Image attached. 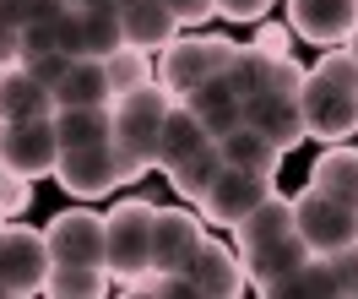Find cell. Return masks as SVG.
<instances>
[{"label":"cell","instance_id":"18","mask_svg":"<svg viewBox=\"0 0 358 299\" xmlns=\"http://www.w3.org/2000/svg\"><path fill=\"white\" fill-rule=\"evenodd\" d=\"M310 185L320 196H331V202H342V207L358 212V147L326 141V153H320L315 169H310Z\"/></svg>","mask_w":358,"mask_h":299},{"label":"cell","instance_id":"30","mask_svg":"<svg viewBox=\"0 0 358 299\" xmlns=\"http://www.w3.org/2000/svg\"><path fill=\"white\" fill-rule=\"evenodd\" d=\"M22 71H33V76H38L44 88H55V82H60V76L71 71V55H66V49H44V55H22Z\"/></svg>","mask_w":358,"mask_h":299},{"label":"cell","instance_id":"17","mask_svg":"<svg viewBox=\"0 0 358 299\" xmlns=\"http://www.w3.org/2000/svg\"><path fill=\"white\" fill-rule=\"evenodd\" d=\"M44 115H55V88H44L22 66L0 71V125H11V120H44Z\"/></svg>","mask_w":358,"mask_h":299},{"label":"cell","instance_id":"19","mask_svg":"<svg viewBox=\"0 0 358 299\" xmlns=\"http://www.w3.org/2000/svg\"><path fill=\"white\" fill-rule=\"evenodd\" d=\"M114 82L103 60H71V71L55 82V109H109Z\"/></svg>","mask_w":358,"mask_h":299},{"label":"cell","instance_id":"21","mask_svg":"<svg viewBox=\"0 0 358 299\" xmlns=\"http://www.w3.org/2000/svg\"><path fill=\"white\" fill-rule=\"evenodd\" d=\"M206 141H212V137H206V125L174 98V109H169V120H163V137H157V169H163V174L179 169L190 153H201Z\"/></svg>","mask_w":358,"mask_h":299},{"label":"cell","instance_id":"40","mask_svg":"<svg viewBox=\"0 0 358 299\" xmlns=\"http://www.w3.org/2000/svg\"><path fill=\"white\" fill-rule=\"evenodd\" d=\"M6 174H11V169H6V158H0V180H6Z\"/></svg>","mask_w":358,"mask_h":299},{"label":"cell","instance_id":"7","mask_svg":"<svg viewBox=\"0 0 358 299\" xmlns=\"http://www.w3.org/2000/svg\"><path fill=\"white\" fill-rule=\"evenodd\" d=\"M293 229L310 245V256H331V251H342V245L358 239V212L331 202V196H320L315 185H304L293 196Z\"/></svg>","mask_w":358,"mask_h":299},{"label":"cell","instance_id":"23","mask_svg":"<svg viewBox=\"0 0 358 299\" xmlns=\"http://www.w3.org/2000/svg\"><path fill=\"white\" fill-rule=\"evenodd\" d=\"M125 44V22H120V6H87L82 11V60H109L114 49Z\"/></svg>","mask_w":358,"mask_h":299},{"label":"cell","instance_id":"28","mask_svg":"<svg viewBox=\"0 0 358 299\" xmlns=\"http://www.w3.org/2000/svg\"><path fill=\"white\" fill-rule=\"evenodd\" d=\"M44 294H55V299H98V294H109V272H103V267H49Z\"/></svg>","mask_w":358,"mask_h":299},{"label":"cell","instance_id":"9","mask_svg":"<svg viewBox=\"0 0 358 299\" xmlns=\"http://www.w3.org/2000/svg\"><path fill=\"white\" fill-rule=\"evenodd\" d=\"M271 190H277V174H250V169H228L223 163V174L212 180V190H206L201 202V218L206 223H223V229H239L250 212L266 202Z\"/></svg>","mask_w":358,"mask_h":299},{"label":"cell","instance_id":"39","mask_svg":"<svg viewBox=\"0 0 358 299\" xmlns=\"http://www.w3.org/2000/svg\"><path fill=\"white\" fill-rule=\"evenodd\" d=\"M66 6H76V11H87V6H103V0H66Z\"/></svg>","mask_w":358,"mask_h":299},{"label":"cell","instance_id":"29","mask_svg":"<svg viewBox=\"0 0 358 299\" xmlns=\"http://www.w3.org/2000/svg\"><path fill=\"white\" fill-rule=\"evenodd\" d=\"M103 71H109V82H114V92H125V88H141V82H152L157 71H152V60H147V49H136V44H120L103 60Z\"/></svg>","mask_w":358,"mask_h":299},{"label":"cell","instance_id":"41","mask_svg":"<svg viewBox=\"0 0 358 299\" xmlns=\"http://www.w3.org/2000/svg\"><path fill=\"white\" fill-rule=\"evenodd\" d=\"M114 6H125V0H114Z\"/></svg>","mask_w":358,"mask_h":299},{"label":"cell","instance_id":"26","mask_svg":"<svg viewBox=\"0 0 358 299\" xmlns=\"http://www.w3.org/2000/svg\"><path fill=\"white\" fill-rule=\"evenodd\" d=\"M271 66H277V55H261L255 44H239L234 60H228V71H223V82L239 92V98H255V92L271 88Z\"/></svg>","mask_w":358,"mask_h":299},{"label":"cell","instance_id":"25","mask_svg":"<svg viewBox=\"0 0 358 299\" xmlns=\"http://www.w3.org/2000/svg\"><path fill=\"white\" fill-rule=\"evenodd\" d=\"M223 174V147L217 141H206L201 153H190V158L179 163V169H169V180H174V190H179V202H201L206 190H212V180Z\"/></svg>","mask_w":358,"mask_h":299},{"label":"cell","instance_id":"36","mask_svg":"<svg viewBox=\"0 0 358 299\" xmlns=\"http://www.w3.org/2000/svg\"><path fill=\"white\" fill-rule=\"evenodd\" d=\"M255 49H261V55H288V33L266 22L261 33H255Z\"/></svg>","mask_w":358,"mask_h":299},{"label":"cell","instance_id":"34","mask_svg":"<svg viewBox=\"0 0 358 299\" xmlns=\"http://www.w3.org/2000/svg\"><path fill=\"white\" fill-rule=\"evenodd\" d=\"M163 6L179 17V27H196V22H212V17H217V0H163Z\"/></svg>","mask_w":358,"mask_h":299},{"label":"cell","instance_id":"15","mask_svg":"<svg viewBox=\"0 0 358 299\" xmlns=\"http://www.w3.org/2000/svg\"><path fill=\"white\" fill-rule=\"evenodd\" d=\"M190 277H196V294H201V299H239V294L250 288L239 251H228L223 239H206L201 251H196Z\"/></svg>","mask_w":358,"mask_h":299},{"label":"cell","instance_id":"24","mask_svg":"<svg viewBox=\"0 0 358 299\" xmlns=\"http://www.w3.org/2000/svg\"><path fill=\"white\" fill-rule=\"evenodd\" d=\"M217 147H223V163H228V169H250V174H277V163H282V153H277L261 131H250V125L228 131Z\"/></svg>","mask_w":358,"mask_h":299},{"label":"cell","instance_id":"6","mask_svg":"<svg viewBox=\"0 0 358 299\" xmlns=\"http://www.w3.org/2000/svg\"><path fill=\"white\" fill-rule=\"evenodd\" d=\"M49 239L27 223H0V294L33 299L49 283Z\"/></svg>","mask_w":358,"mask_h":299},{"label":"cell","instance_id":"38","mask_svg":"<svg viewBox=\"0 0 358 299\" xmlns=\"http://www.w3.org/2000/svg\"><path fill=\"white\" fill-rule=\"evenodd\" d=\"M342 49H348V60H353V66H358V27H353V33H348V39H342Z\"/></svg>","mask_w":358,"mask_h":299},{"label":"cell","instance_id":"42","mask_svg":"<svg viewBox=\"0 0 358 299\" xmlns=\"http://www.w3.org/2000/svg\"><path fill=\"white\" fill-rule=\"evenodd\" d=\"M0 223H6V218H0Z\"/></svg>","mask_w":358,"mask_h":299},{"label":"cell","instance_id":"20","mask_svg":"<svg viewBox=\"0 0 358 299\" xmlns=\"http://www.w3.org/2000/svg\"><path fill=\"white\" fill-rule=\"evenodd\" d=\"M120 22H125V44L136 49H169L179 39V17L163 6V0H125L120 6Z\"/></svg>","mask_w":358,"mask_h":299},{"label":"cell","instance_id":"27","mask_svg":"<svg viewBox=\"0 0 358 299\" xmlns=\"http://www.w3.org/2000/svg\"><path fill=\"white\" fill-rule=\"evenodd\" d=\"M293 294H310V299H342V288H336V272L326 256H310L299 272H288L277 288H271V299H293Z\"/></svg>","mask_w":358,"mask_h":299},{"label":"cell","instance_id":"32","mask_svg":"<svg viewBox=\"0 0 358 299\" xmlns=\"http://www.w3.org/2000/svg\"><path fill=\"white\" fill-rule=\"evenodd\" d=\"M326 261H331V272H336V288H342V299L358 294V239H353V245H342V251H331Z\"/></svg>","mask_w":358,"mask_h":299},{"label":"cell","instance_id":"12","mask_svg":"<svg viewBox=\"0 0 358 299\" xmlns=\"http://www.w3.org/2000/svg\"><path fill=\"white\" fill-rule=\"evenodd\" d=\"M201 245H206L201 212H190L185 202L152 212V272H190Z\"/></svg>","mask_w":358,"mask_h":299},{"label":"cell","instance_id":"11","mask_svg":"<svg viewBox=\"0 0 358 299\" xmlns=\"http://www.w3.org/2000/svg\"><path fill=\"white\" fill-rule=\"evenodd\" d=\"M0 158H6V169H11V174H22V180L55 174V163H60L55 115H44V120H11V125H0Z\"/></svg>","mask_w":358,"mask_h":299},{"label":"cell","instance_id":"33","mask_svg":"<svg viewBox=\"0 0 358 299\" xmlns=\"http://www.w3.org/2000/svg\"><path fill=\"white\" fill-rule=\"evenodd\" d=\"M271 0H217V17L228 22H266Z\"/></svg>","mask_w":358,"mask_h":299},{"label":"cell","instance_id":"35","mask_svg":"<svg viewBox=\"0 0 358 299\" xmlns=\"http://www.w3.org/2000/svg\"><path fill=\"white\" fill-rule=\"evenodd\" d=\"M22 66V27L17 22H0V71Z\"/></svg>","mask_w":358,"mask_h":299},{"label":"cell","instance_id":"37","mask_svg":"<svg viewBox=\"0 0 358 299\" xmlns=\"http://www.w3.org/2000/svg\"><path fill=\"white\" fill-rule=\"evenodd\" d=\"M0 22H27V0H0Z\"/></svg>","mask_w":358,"mask_h":299},{"label":"cell","instance_id":"22","mask_svg":"<svg viewBox=\"0 0 358 299\" xmlns=\"http://www.w3.org/2000/svg\"><path fill=\"white\" fill-rule=\"evenodd\" d=\"M55 137H60V153L66 147H92V141H114V104L109 109H55Z\"/></svg>","mask_w":358,"mask_h":299},{"label":"cell","instance_id":"2","mask_svg":"<svg viewBox=\"0 0 358 299\" xmlns=\"http://www.w3.org/2000/svg\"><path fill=\"white\" fill-rule=\"evenodd\" d=\"M299 104H304V125L315 141H348L358 131V66L348 60L342 44L326 49L320 66L304 76Z\"/></svg>","mask_w":358,"mask_h":299},{"label":"cell","instance_id":"13","mask_svg":"<svg viewBox=\"0 0 358 299\" xmlns=\"http://www.w3.org/2000/svg\"><path fill=\"white\" fill-rule=\"evenodd\" d=\"M245 125L250 131H261V137L277 147V153H293L299 141L310 137V125H304V104H299V92H255L245 98Z\"/></svg>","mask_w":358,"mask_h":299},{"label":"cell","instance_id":"4","mask_svg":"<svg viewBox=\"0 0 358 299\" xmlns=\"http://www.w3.org/2000/svg\"><path fill=\"white\" fill-rule=\"evenodd\" d=\"M152 212L157 207L141 196L103 212V267H109V277L131 283L152 267Z\"/></svg>","mask_w":358,"mask_h":299},{"label":"cell","instance_id":"14","mask_svg":"<svg viewBox=\"0 0 358 299\" xmlns=\"http://www.w3.org/2000/svg\"><path fill=\"white\" fill-rule=\"evenodd\" d=\"M288 27L310 44L336 49L358 27V0H288Z\"/></svg>","mask_w":358,"mask_h":299},{"label":"cell","instance_id":"31","mask_svg":"<svg viewBox=\"0 0 358 299\" xmlns=\"http://www.w3.org/2000/svg\"><path fill=\"white\" fill-rule=\"evenodd\" d=\"M27 207H33V180L6 174V180H0V218H22Z\"/></svg>","mask_w":358,"mask_h":299},{"label":"cell","instance_id":"10","mask_svg":"<svg viewBox=\"0 0 358 299\" xmlns=\"http://www.w3.org/2000/svg\"><path fill=\"white\" fill-rule=\"evenodd\" d=\"M44 239H49V261L55 267H103V212H92V207L55 212Z\"/></svg>","mask_w":358,"mask_h":299},{"label":"cell","instance_id":"5","mask_svg":"<svg viewBox=\"0 0 358 299\" xmlns=\"http://www.w3.org/2000/svg\"><path fill=\"white\" fill-rule=\"evenodd\" d=\"M234 39H217V33H201V39H174L169 49H157V82L174 92V98H190V92L223 76L228 60H234Z\"/></svg>","mask_w":358,"mask_h":299},{"label":"cell","instance_id":"16","mask_svg":"<svg viewBox=\"0 0 358 299\" xmlns=\"http://www.w3.org/2000/svg\"><path fill=\"white\" fill-rule=\"evenodd\" d=\"M179 104H185V109L206 125V137H212V141H223L228 131H239V125H245V98L228 88L223 76L201 82V88L190 92V98H179Z\"/></svg>","mask_w":358,"mask_h":299},{"label":"cell","instance_id":"1","mask_svg":"<svg viewBox=\"0 0 358 299\" xmlns=\"http://www.w3.org/2000/svg\"><path fill=\"white\" fill-rule=\"evenodd\" d=\"M234 234H239L234 251L245 261L250 288H261V294H271L288 272H299V267L310 261V245H304L299 229H293V196H277V190H271Z\"/></svg>","mask_w":358,"mask_h":299},{"label":"cell","instance_id":"3","mask_svg":"<svg viewBox=\"0 0 358 299\" xmlns=\"http://www.w3.org/2000/svg\"><path fill=\"white\" fill-rule=\"evenodd\" d=\"M174 109V92L163 82H141V88L114 92V147L125 163V180H141L157 163V137H163V120Z\"/></svg>","mask_w":358,"mask_h":299},{"label":"cell","instance_id":"8","mask_svg":"<svg viewBox=\"0 0 358 299\" xmlns=\"http://www.w3.org/2000/svg\"><path fill=\"white\" fill-rule=\"evenodd\" d=\"M55 180L66 196L76 202H98L109 196L114 185H125V163H120V147L114 141H92V147H66L60 163H55Z\"/></svg>","mask_w":358,"mask_h":299}]
</instances>
